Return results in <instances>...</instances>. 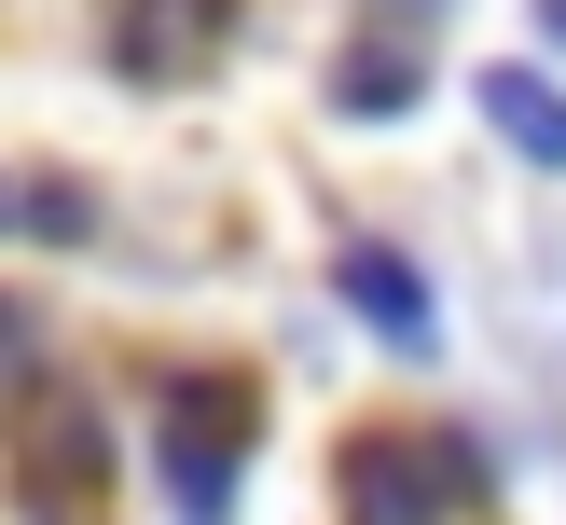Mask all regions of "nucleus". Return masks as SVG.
I'll list each match as a JSON object with an SVG mask.
<instances>
[{"mask_svg":"<svg viewBox=\"0 0 566 525\" xmlns=\"http://www.w3.org/2000/svg\"><path fill=\"white\" fill-rule=\"evenodd\" d=\"M387 14H442V0H387Z\"/></svg>","mask_w":566,"mask_h":525,"instance_id":"obj_12","label":"nucleus"},{"mask_svg":"<svg viewBox=\"0 0 566 525\" xmlns=\"http://www.w3.org/2000/svg\"><path fill=\"white\" fill-rule=\"evenodd\" d=\"M539 42H553V55H566V0H539Z\"/></svg>","mask_w":566,"mask_h":525,"instance_id":"obj_10","label":"nucleus"},{"mask_svg":"<svg viewBox=\"0 0 566 525\" xmlns=\"http://www.w3.org/2000/svg\"><path fill=\"white\" fill-rule=\"evenodd\" d=\"M28 525H111V429L83 401L28 414Z\"/></svg>","mask_w":566,"mask_h":525,"instance_id":"obj_4","label":"nucleus"},{"mask_svg":"<svg viewBox=\"0 0 566 525\" xmlns=\"http://www.w3.org/2000/svg\"><path fill=\"white\" fill-rule=\"evenodd\" d=\"M332 304H346L387 359H429L442 346V291L415 276V249H387V235H346V249H332Z\"/></svg>","mask_w":566,"mask_h":525,"instance_id":"obj_3","label":"nucleus"},{"mask_svg":"<svg viewBox=\"0 0 566 525\" xmlns=\"http://www.w3.org/2000/svg\"><path fill=\"white\" fill-rule=\"evenodd\" d=\"M415 97H429V70H415L401 28H359V42L332 55V111H346V125H401Z\"/></svg>","mask_w":566,"mask_h":525,"instance_id":"obj_7","label":"nucleus"},{"mask_svg":"<svg viewBox=\"0 0 566 525\" xmlns=\"http://www.w3.org/2000/svg\"><path fill=\"white\" fill-rule=\"evenodd\" d=\"M470 97H484V125L512 138L539 180H566V83L539 70V55H497V70H470Z\"/></svg>","mask_w":566,"mask_h":525,"instance_id":"obj_6","label":"nucleus"},{"mask_svg":"<svg viewBox=\"0 0 566 525\" xmlns=\"http://www.w3.org/2000/svg\"><path fill=\"white\" fill-rule=\"evenodd\" d=\"M153 442H166V484H180V525H235V456L263 442V387L235 359H180Z\"/></svg>","mask_w":566,"mask_h":525,"instance_id":"obj_1","label":"nucleus"},{"mask_svg":"<svg viewBox=\"0 0 566 525\" xmlns=\"http://www.w3.org/2000/svg\"><path fill=\"white\" fill-rule=\"evenodd\" d=\"M28 374H42V318L0 291V387H28Z\"/></svg>","mask_w":566,"mask_h":525,"instance_id":"obj_9","label":"nucleus"},{"mask_svg":"<svg viewBox=\"0 0 566 525\" xmlns=\"http://www.w3.org/2000/svg\"><path fill=\"white\" fill-rule=\"evenodd\" d=\"M0 235H14V180H0Z\"/></svg>","mask_w":566,"mask_h":525,"instance_id":"obj_11","label":"nucleus"},{"mask_svg":"<svg viewBox=\"0 0 566 525\" xmlns=\"http://www.w3.org/2000/svg\"><path fill=\"white\" fill-rule=\"evenodd\" d=\"M484 442L470 429H359L346 442V512L359 525H470Z\"/></svg>","mask_w":566,"mask_h":525,"instance_id":"obj_2","label":"nucleus"},{"mask_svg":"<svg viewBox=\"0 0 566 525\" xmlns=\"http://www.w3.org/2000/svg\"><path fill=\"white\" fill-rule=\"evenodd\" d=\"M235 42V0H111V70L125 83H193Z\"/></svg>","mask_w":566,"mask_h":525,"instance_id":"obj_5","label":"nucleus"},{"mask_svg":"<svg viewBox=\"0 0 566 525\" xmlns=\"http://www.w3.org/2000/svg\"><path fill=\"white\" fill-rule=\"evenodd\" d=\"M14 235L83 249V235H97V193H83V180H14Z\"/></svg>","mask_w":566,"mask_h":525,"instance_id":"obj_8","label":"nucleus"}]
</instances>
